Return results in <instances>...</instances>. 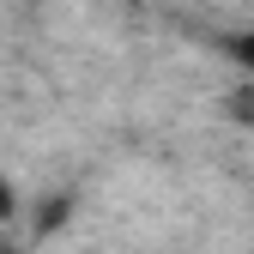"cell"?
I'll return each mask as SVG.
<instances>
[{
	"label": "cell",
	"mask_w": 254,
	"mask_h": 254,
	"mask_svg": "<svg viewBox=\"0 0 254 254\" xmlns=\"http://www.w3.org/2000/svg\"><path fill=\"white\" fill-rule=\"evenodd\" d=\"M224 115H230V121H242V127H254V79H242L230 97H224Z\"/></svg>",
	"instance_id": "2"
},
{
	"label": "cell",
	"mask_w": 254,
	"mask_h": 254,
	"mask_svg": "<svg viewBox=\"0 0 254 254\" xmlns=\"http://www.w3.org/2000/svg\"><path fill=\"white\" fill-rule=\"evenodd\" d=\"M67 218H73V200H67V194L43 200V206H37V236H55L61 224H67Z\"/></svg>",
	"instance_id": "1"
},
{
	"label": "cell",
	"mask_w": 254,
	"mask_h": 254,
	"mask_svg": "<svg viewBox=\"0 0 254 254\" xmlns=\"http://www.w3.org/2000/svg\"><path fill=\"white\" fill-rule=\"evenodd\" d=\"M224 49H230V55L242 61V67H248V79H254V30H242V37H230Z\"/></svg>",
	"instance_id": "3"
},
{
	"label": "cell",
	"mask_w": 254,
	"mask_h": 254,
	"mask_svg": "<svg viewBox=\"0 0 254 254\" xmlns=\"http://www.w3.org/2000/svg\"><path fill=\"white\" fill-rule=\"evenodd\" d=\"M0 218H12V188L0 182Z\"/></svg>",
	"instance_id": "4"
}]
</instances>
